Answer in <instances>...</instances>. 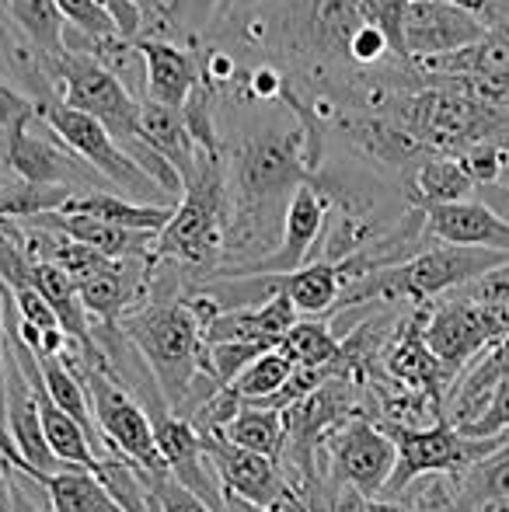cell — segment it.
I'll list each match as a JSON object with an SVG mask.
<instances>
[{
  "instance_id": "cell-18",
  "label": "cell",
  "mask_w": 509,
  "mask_h": 512,
  "mask_svg": "<svg viewBox=\"0 0 509 512\" xmlns=\"http://www.w3.org/2000/svg\"><path fill=\"white\" fill-rule=\"evenodd\" d=\"M272 290L283 293L297 314H311V317H325L328 310L339 307L342 293H346V283L339 276V265L335 262H311L304 269L290 272V276H269Z\"/></svg>"
},
{
  "instance_id": "cell-29",
  "label": "cell",
  "mask_w": 509,
  "mask_h": 512,
  "mask_svg": "<svg viewBox=\"0 0 509 512\" xmlns=\"http://www.w3.org/2000/svg\"><path fill=\"white\" fill-rule=\"evenodd\" d=\"M464 436L471 439H496V436H509V377L492 391L489 405H485L482 415L471 425H464Z\"/></svg>"
},
{
  "instance_id": "cell-26",
  "label": "cell",
  "mask_w": 509,
  "mask_h": 512,
  "mask_svg": "<svg viewBox=\"0 0 509 512\" xmlns=\"http://www.w3.org/2000/svg\"><path fill=\"white\" fill-rule=\"evenodd\" d=\"M150 512H213L196 492L175 481L171 474H143Z\"/></svg>"
},
{
  "instance_id": "cell-6",
  "label": "cell",
  "mask_w": 509,
  "mask_h": 512,
  "mask_svg": "<svg viewBox=\"0 0 509 512\" xmlns=\"http://www.w3.org/2000/svg\"><path fill=\"white\" fill-rule=\"evenodd\" d=\"M35 115L60 136V143L70 154L84 157V164H88L95 175H102L109 185H116V189L123 192V199H133V203H143V206H157V203H150V199H168L161 192V185L143 175L140 164L112 140V133L98 119H91V115L77 112V108H70L63 102H39L35 105Z\"/></svg>"
},
{
  "instance_id": "cell-21",
  "label": "cell",
  "mask_w": 509,
  "mask_h": 512,
  "mask_svg": "<svg viewBox=\"0 0 509 512\" xmlns=\"http://www.w3.org/2000/svg\"><path fill=\"white\" fill-rule=\"evenodd\" d=\"M454 485V506L457 512H475L478 506L492 499H506L509 495V443L499 446L496 453L482 457L471 464L464 474L450 478Z\"/></svg>"
},
{
  "instance_id": "cell-24",
  "label": "cell",
  "mask_w": 509,
  "mask_h": 512,
  "mask_svg": "<svg viewBox=\"0 0 509 512\" xmlns=\"http://www.w3.org/2000/svg\"><path fill=\"white\" fill-rule=\"evenodd\" d=\"M293 370H297V366L279 349H272V352H265V356H258L252 366H245L224 391L231 394L241 408H255V405H262V401H269L272 394L283 391V384L293 377Z\"/></svg>"
},
{
  "instance_id": "cell-5",
  "label": "cell",
  "mask_w": 509,
  "mask_h": 512,
  "mask_svg": "<svg viewBox=\"0 0 509 512\" xmlns=\"http://www.w3.org/2000/svg\"><path fill=\"white\" fill-rule=\"evenodd\" d=\"M56 84L63 91V105L98 119L112 133V140L126 150L129 157L147 154V143L140 140V102L88 53H67L53 63Z\"/></svg>"
},
{
  "instance_id": "cell-8",
  "label": "cell",
  "mask_w": 509,
  "mask_h": 512,
  "mask_svg": "<svg viewBox=\"0 0 509 512\" xmlns=\"http://www.w3.org/2000/svg\"><path fill=\"white\" fill-rule=\"evenodd\" d=\"M199 439H203L206 460H210L213 474L220 478L224 495L276 512H307L304 495L293 488V481L283 474L279 460L241 450V446L227 443L220 432H199Z\"/></svg>"
},
{
  "instance_id": "cell-2",
  "label": "cell",
  "mask_w": 509,
  "mask_h": 512,
  "mask_svg": "<svg viewBox=\"0 0 509 512\" xmlns=\"http://www.w3.org/2000/svg\"><path fill=\"white\" fill-rule=\"evenodd\" d=\"M227 237V178L220 154L196 150V171L185 178V192L171 213L168 227L157 234L154 258L178 262L206 279L220 269Z\"/></svg>"
},
{
  "instance_id": "cell-39",
  "label": "cell",
  "mask_w": 509,
  "mask_h": 512,
  "mask_svg": "<svg viewBox=\"0 0 509 512\" xmlns=\"http://www.w3.org/2000/svg\"><path fill=\"white\" fill-rule=\"evenodd\" d=\"M475 512H509V495H506V499H492V502H485V506H478Z\"/></svg>"
},
{
  "instance_id": "cell-28",
  "label": "cell",
  "mask_w": 509,
  "mask_h": 512,
  "mask_svg": "<svg viewBox=\"0 0 509 512\" xmlns=\"http://www.w3.org/2000/svg\"><path fill=\"white\" fill-rule=\"evenodd\" d=\"M363 4V18L370 25H377L391 42L394 56L405 60V14L412 0H360Z\"/></svg>"
},
{
  "instance_id": "cell-37",
  "label": "cell",
  "mask_w": 509,
  "mask_h": 512,
  "mask_svg": "<svg viewBox=\"0 0 509 512\" xmlns=\"http://www.w3.org/2000/svg\"><path fill=\"white\" fill-rule=\"evenodd\" d=\"M0 512H14L11 502V464L0 460Z\"/></svg>"
},
{
  "instance_id": "cell-33",
  "label": "cell",
  "mask_w": 509,
  "mask_h": 512,
  "mask_svg": "<svg viewBox=\"0 0 509 512\" xmlns=\"http://www.w3.org/2000/svg\"><path fill=\"white\" fill-rule=\"evenodd\" d=\"M234 74H238V63H234V56L224 53V49H213V53L206 56L203 70H199V81H203L206 88L217 91L220 84L234 81Z\"/></svg>"
},
{
  "instance_id": "cell-27",
  "label": "cell",
  "mask_w": 509,
  "mask_h": 512,
  "mask_svg": "<svg viewBox=\"0 0 509 512\" xmlns=\"http://www.w3.org/2000/svg\"><path fill=\"white\" fill-rule=\"evenodd\" d=\"M56 11L67 21V28H77L88 39H109L119 35L116 21H112L105 0H56Z\"/></svg>"
},
{
  "instance_id": "cell-3",
  "label": "cell",
  "mask_w": 509,
  "mask_h": 512,
  "mask_svg": "<svg viewBox=\"0 0 509 512\" xmlns=\"http://www.w3.org/2000/svg\"><path fill=\"white\" fill-rule=\"evenodd\" d=\"M67 363L81 370L91 415H95V425L112 457L126 460L143 474H168L161 453H157L154 422H150V411L143 408V401H136L112 373L81 363V349L70 352Z\"/></svg>"
},
{
  "instance_id": "cell-38",
  "label": "cell",
  "mask_w": 509,
  "mask_h": 512,
  "mask_svg": "<svg viewBox=\"0 0 509 512\" xmlns=\"http://www.w3.org/2000/svg\"><path fill=\"white\" fill-rule=\"evenodd\" d=\"M224 502H227V512H276V509L252 506V502H245V499H234V495H224Z\"/></svg>"
},
{
  "instance_id": "cell-34",
  "label": "cell",
  "mask_w": 509,
  "mask_h": 512,
  "mask_svg": "<svg viewBox=\"0 0 509 512\" xmlns=\"http://www.w3.org/2000/svg\"><path fill=\"white\" fill-rule=\"evenodd\" d=\"M283 91V74L276 67H258L255 74H248V95L255 102H276Z\"/></svg>"
},
{
  "instance_id": "cell-32",
  "label": "cell",
  "mask_w": 509,
  "mask_h": 512,
  "mask_svg": "<svg viewBox=\"0 0 509 512\" xmlns=\"http://www.w3.org/2000/svg\"><path fill=\"white\" fill-rule=\"evenodd\" d=\"M217 4L220 0H171V18H175L178 28L199 32L210 21V14L217 11Z\"/></svg>"
},
{
  "instance_id": "cell-4",
  "label": "cell",
  "mask_w": 509,
  "mask_h": 512,
  "mask_svg": "<svg viewBox=\"0 0 509 512\" xmlns=\"http://www.w3.org/2000/svg\"><path fill=\"white\" fill-rule=\"evenodd\" d=\"M381 429L398 450V464H394V474L381 499H401L422 478H457L471 464H478L482 457L509 443V436L471 439L450 422H436L429 429H405V425H381Z\"/></svg>"
},
{
  "instance_id": "cell-23",
  "label": "cell",
  "mask_w": 509,
  "mask_h": 512,
  "mask_svg": "<svg viewBox=\"0 0 509 512\" xmlns=\"http://www.w3.org/2000/svg\"><path fill=\"white\" fill-rule=\"evenodd\" d=\"M227 443L241 446L248 453H262L269 460H279L286 446V418L283 411L269 408H241L224 429H217Z\"/></svg>"
},
{
  "instance_id": "cell-31",
  "label": "cell",
  "mask_w": 509,
  "mask_h": 512,
  "mask_svg": "<svg viewBox=\"0 0 509 512\" xmlns=\"http://www.w3.org/2000/svg\"><path fill=\"white\" fill-rule=\"evenodd\" d=\"M457 300H468V304H478V307H492V304H506L509 300V262L499 265V269L485 272L482 279L468 283L464 290L450 293Z\"/></svg>"
},
{
  "instance_id": "cell-11",
  "label": "cell",
  "mask_w": 509,
  "mask_h": 512,
  "mask_svg": "<svg viewBox=\"0 0 509 512\" xmlns=\"http://www.w3.org/2000/svg\"><path fill=\"white\" fill-rule=\"evenodd\" d=\"M328 199L321 196L318 185L304 182L293 189L290 203H286L283 216V237H279V248H272V255H265L262 262H252L245 269H227L213 272L210 279L224 276H290V272L311 265V255L318 248L321 234H325L328 223Z\"/></svg>"
},
{
  "instance_id": "cell-17",
  "label": "cell",
  "mask_w": 509,
  "mask_h": 512,
  "mask_svg": "<svg viewBox=\"0 0 509 512\" xmlns=\"http://www.w3.org/2000/svg\"><path fill=\"white\" fill-rule=\"evenodd\" d=\"M140 140L147 143L150 150H157V154L182 175V182L196 171V143H192V136H189V126H185L182 108L143 102L140 105Z\"/></svg>"
},
{
  "instance_id": "cell-25",
  "label": "cell",
  "mask_w": 509,
  "mask_h": 512,
  "mask_svg": "<svg viewBox=\"0 0 509 512\" xmlns=\"http://www.w3.org/2000/svg\"><path fill=\"white\" fill-rule=\"evenodd\" d=\"M7 11H11L14 25H18L53 63L67 53V49H63L67 21L56 11V0H7Z\"/></svg>"
},
{
  "instance_id": "cell-36",
  "label": "cell",
  "mask_w": 509,
  "mask_h": 512,
  "mask_svg": "<svg viewBox=\"0 0 509 512\" xmlns=\"http://www.w3.org/2000/svg\"><path fill=\"white\" fill-rule=\"evenodd\" d=\"M478 203H485L492 209V213L499 216V220L509 223V182H496V185H482V189L475 192Z\"/></svg>"
},
{
  "instance_id": "cell-14",
  "label": "cell",
  "mask_w": 509,
  "mask_h": 512,
  "mask_svg": "<svg viewBox=\"0 0 509 512\" xmlns=\"http://www.w3.org/2000/svg\"><path fill=\"white\" fill-rule=\"evenodd\" d=\"M426 234L433 237L436 244L506 251L509 255V223L499 220V216L485 203H478V199L426 209Z\"/></svg>"
},
{
  "instance_id": "cell-12",
  "label": "cell",
  "mask_w": 509,
  "mask_h": 512,
  "mask_svg": "<svg viewBox=\"0 0 509 512\" xmlns=\"http://www.w3.org/2000/svg\"><path fill=\"white\" fill-rule=\"evenodd\" d=\"M4 425L7 436H11L14 450L21 457V474L25 478H46V474H60V471H77V467H63L53 457L46 443V432H42V418H39V401L35 391L28 384V377L21 373L18 359L7 352L4 345Z\"/></svg>"
},
{
  "instance_id": "cell-19",
  "label": "cell",
  "mask_w": 509,
  "mask_h": 512,
  "mask_svg": "<svg viewBox=\"0 0 509 512\" xmlns=\"http://www.w3.org/2000/svg\"><path fill=\"white\" fill-rule=\"evenodd\" d=\"M60 213H81V216H95L102 223H112V227L123 230H140V234H161L168 227L175 206H143L133 203V199L112 196V192H77V196L67 199V206Z\"/></svg>"
},
{
  "instance_id": "cell-30",
  "label": "cell",
  "mask_w": 509,
  "mask_h": 512,
  "mask_svg": "<svg viewBox=\"0 0 509 512\" xmlns=\"http://www.w3.org/2000/svg\"><path fill=\"white\" fill-rule=\"evenodd\" d=\"M346 56L353 63H360V67H377V63H384V60H398L391 42H387V35L377 25H370V21H363V25L356 28V35L349 39Z\"/></svg>"
},
{
  "instance_id": "cell-15",
  "label": "cell",
  "mask_w": 509,
  "mask_h": 512,
  "mask_svg": "<svg viewBox=\"0 0 509 512\" xmlns=\"http://www.w3.org/2000/svg\"><path fill=\"white\" fill-rule=\"evenodd\" d=\"M136 49H140L143 67H147V102L168 108H182L189 102V95L199 84L196 56H189L175 42L161 39H140Z\"/></svg>"
},
{
  "instance_id": "cell-20",
  "label": "cell",
  "mask_w": 509,
  "mask_h": 512,
  "mask_svg": "<svg viewBox=\"0 0 509 512\" xmlns=\"http://www.w3.org/2000/svg\"><path fill=\"white\" fill-rule=\"evenodd\" d=\"M46 492L49 512H123L109 488L91 471H60L35 478Z\"/></svg>"
},
{
  "instance_id": "cell-35",
  "label": "cell",
  "mask_w": 509,
  "mask_h": 512,
  "mask_svg": "<svg viewBox=\"0 0 509 512\" xmlns=\"http://www.w3.org/2000/svg\"><path fill=\"white\" fill-rule=\"evenodd\" d=\"M35 108L32 102H28L25 95H18L14 88H7L4 81H0V129H11L18 126L21 119H28Z\"/></svg>"
},
{
  "instance_id": "cell-13",
  "label": "cell",
  "mask_w": 509,
  "mask_h": 512,
  "mask_svg": "<svg viewBox=\"0 0 509 512\" xmlns=\"http://www.w3.org/2000/svg\"><path fill=\"white\" fill-rule=\"evenodd\" d=\"M422 335H426L429 352L454 373V380L468 370V363H475L496 342L489 331V321H485V307L457 297H443L436 304H429Z\"/></svg>"
},
{
  "instance_id": "cell-7",
  "label": "cell",
  "mask_w": 509,
  "mask_h": 512,
  "mask_svg": "<svg viewBox=\"0 0 509 512\" xmlns=\"http://www.w3.org/2000/svg\"><path fill=\"white\" fill-rule=\"evenodd\" d=\"M328 464H332V502L339 492H353L360 499H381L387 481L398 464L391 436L374 422V418H349L328 436Z\"/></svg>"
},
{
  "instance_id": "cell-40",
  "label": "cell",
  "mask_w": 509,
  "mask_h": 512,
  "mask_svg": "<svg viewBox=\"0 0 509 512\" xmlns=\"http://www.w3.org/2000/svg\"><path fill=\"white\" fill-rule=\"evenodd\" d=\"M238 7H252V4H258V0H234Z\"/></svg>"
},
{
  "instance_id": "cell-1",
  "label": "cell",
  "mask_w": 509,
  "mask_h": 512,
  "mask_svg": "<svg viewBox=\"0 0 509 512\" xmlns=\"http://www.w3.org/2000/svg\"><path fill=\"white\" fill-rule=\"evenodd\" d=\"M123 338L154 377L164 405L182 418L203 377V328L182 297H154L119 321Z\"/></svg>"
},
{
  "instance_id": "cell-9",
  "label": "cell",
  "mask_w": 509,
  "mask_h": 512,
  "mask_svg": "<svg viewBox=\"0 0 509 512\" xmlns=\"http://www.w3.org/2000/svg\"><path fill=\"white\" fill-rule=\"evenodd\" d=\"M35 112L21 119L18 126L7 129V168L25 185H42V189H95V182H105L102 175L88 168L77 154H70L60 143V136L49 129V136L32 129Z\"/></svg>"
},
{
  "instance_id": "cell-16",
  "label": "cell",
  "mask_w": 509,
  "mask_h": 512,
  "mask_svg": "<svg viewBox=\"0 0 509 512\" xmlns=\"http://www.w3.org/2000/svg\"><path fill=\"white\" fill-rule=\"evenodd\" d=\"M478 185L461 168L457 157L447 154H429L412 175L405 178V199L415 209H433V206H454L475 199Z\"/></svg>"
},
{
  "instance_id": "cell-10",
  "label": "cell",
  "mask_w": 509,
  "mask_h": 512,
  "mask_svg": "<svg viewBox=\"0 0 509 512\" xmlns=\"http://www.w3.org/2000/svg\"><path fill=\"white\" fill-rule=\"evenodd\" d=\"M485 35V21L457 0H412L405 14V60H443L478 46Z\"/></svg>"
},
{
  "instance_id": "cell-22",
  "label": "cell",
  "mask_w": 509,
  "mask_h": 512,
  "mask_svg": "<svg viewBox=\"0 0 509 512\" xmlns=\"http://www.w3.org/2000/svg\"><path fill=\"white\" fill-rule=\"evenodd\" d=\"M276 349L297 370H325V366H335L342 359V338L328 328L325 317H307V321H297L286 331V338Z\"/></svg>"
}]
</instances>
